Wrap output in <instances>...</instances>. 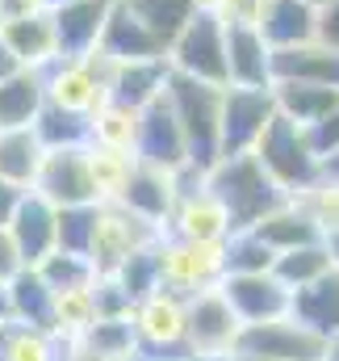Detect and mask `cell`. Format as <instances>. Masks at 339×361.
Masks as SVG:
<instances>
[{"mask_svg": "<svg viewBox=\"0 0 339 361\" xmlns=\"http://www.w3.org/2000/svg\"><path fill=\"white\" fill-rule=\"evenodd\" d=\"M164 231L147 219H139L134 210H126L122 202H96V219H92V244H88V265L96 277H109L130 252L155 244Z\"/></svg>", "mask_w": 339, "mask_h": 361, "instance_id": "obj_7", "label": "cell"}, {"mask_svg": "<svg viewBox=\"0 0 339 361\" xmlns=\"http://www.w3.org/2000/svg\"><path fill=\"white\" fill-rule=\"evenodd\" d=\"M88 169H92V185H96V197L101 202H117L126 177L134 169V156L130 152H113V147H96L88 143Z\"/></svg>", "mask_w": 339, "mask_h": 361, "instance_id": "obj_36", "label": "cell"}, {"mask_svg": "<svg viewBox=\"0 0 339 361\" xmlns=\"http://www.w3.org/2000/svg\"><path fill=\"white\" fill-rule=\"evenodd\" d=\"M4 47L13 51V59L21 68H46L59 59V42H55V25H51V8H38L30 17L4 21L0 25Z\"/></svg>", "mask_w": 339, "mask_h": 361, "instance_id": "obj_23", "label": "cell"}, {"mask_svg": "<svg viewBox=\"0 0 339 361\" xmlns=\"http://www.w3.org/2000/svg\"><path fill=\"white\" fill-rule=\"evenodd\" d=\"M323 273H331V257H327V244H323V240L298 244V248L272 257V277H276L285 290H302V286L319 281Z\"/></svg>", "mask_w": 339, "mask_h": 361, "instance_id": "obj_32", "label": "cell"}, {"mask_svg": "<svg viewBox=\"0 0 339 361\" xmlns=\"http://www.w3.org/2000/svg\"><path fill=\"white\" fill-rule=\"evenodd\" d=\"M222 298L239 315V324H264L276 315H289V290L268 273H222L218 281Z\"/></svg>", "mask_w": 339, "mask_h": 361, "instance_id": "obj_16", "label": "cell"}, {"mask_svg": "<svg viewBox=\"0 0 339 361\" xmlns=\"http://www.w3.org/2000/svg\"><path fill=\"white\" fill-rule=\"evenodd\" d=\"M252 156H255V164L264 169V177L272 180L285 197H302L310 185H319V177H323V164H319V156L310 147L306 126H298V122H289L281 114L268 118L264 135L255 139Z\"/></svg>", "mask_w": 339, "mask_h": 361, "instance_id": "obj_1", "label": "cell"}, {"mask_svg": "<svg viewBox=\"0 0 339 361\" xmlns=\"http://www.w3.org/2000/svg\"><path fill=\"white\" fill-rule=\"evenodd\" d=\"M92 307L96 319H122L134 311V298L117 286V277H92Z\"/></svg>", "mask_w": 339, "mask_h": 361, "instance_id": "obj_44", "label": "cell"}, {"mask_svg": "<svg viewBox=\"0 0 339 361\" xmlns=\"http://www.w3.org/2000/svg\"><path fill=\"white\" fill-rule=\"evenodd\" d=\"M130 328H134V357H176L188 353L184 349V298L151 290L147 298L134 302L130 311Z\"/></svg>", "mask_w": 339, "mask_h": 361, "instance_id": "obj_11", "label": "cell"}, {"mask_svg": "<svg viewBox=\"0 0 339 361\" xmlns=\"http://www.w3.org/2000/svg\"><path fill=\"white\" fill-rule=\"evenodd\" d=\"M302 206L310 210V219L319 223L323 235H339V180L319 177V185H310L302 193Z\"/></svg>", "mask_w": 339, "mask_h": 361, "instance_id": "obj_43", "label": "cell"}, {"mask_svg": "<svg viewBox=\"0 0 339 361\" xmlns=\"http://www.w3.org/2000/svg\"><path fill=\"white\" fill-rule=\"evenodd\" d=\"M63 361H109V357H96V353H88L84 345H63Z\"/></svg>", "mask_w": 339, "mask_h": 361, "instance_id": "obj_51", "label": "cell"}, {"mask_svg": "<svg viewBox=\"0 0 339 361\" xmlns=\"http://www.w3.org/2000/svg\"><path fill=\"white\" fill-rule=\"evenodd\" d=\"M272 114H276L272 85H268V89L226 85V89H222V118H218V156L252 152Z\"/></svg>", "mask_w": 339, "mask_h": 361, "instance_id": "obj_12", "label": "cell"}, {"mask_svg": "<svg viewBox=\"0 0 339 361\" xmlns=\"http://www.w3.org/2000/svg\"><path fill=\"white\" fill-rule=\"evenodd\" d=\"M164 240V235H160ZM160 240L155 244H147V248H139V252H130L117 269L109 273V277H117V286L139 302V298H147L151 290H160Z\"/></svg>", "mask_w": 339, "mask_h": 361, "instance_id": "obj_38", "label": "cell"}, {"mask_svg": "<svg viewBox=\"0 0 339 361\" xmlns=\"http://www.w3.org/2000/svg\"><path fill=\"white\" fill-rule=\"evenodd\" d=\"M109 72H113V59L101 55V51H88L80 59H55V63H46L42 68L46 105L80 114V118H92V109L109 101Z\"/></svg>", "mask_w": 339, "mask_h": 361, "instance_id": "obj_6", "label": "cell"}, {"mask_svg": "<svg viewBox=\"0 0 339 361\" xmlns=\"http://www.w3.org/2000/svg\"><path fill=\"white\" fill-rule=\"evenodd\" d=\"M306 4H314V8H319V4H327V0H306Z\"/></svg>", "mask_w": 339, "mask_h": 361, "instance_id": "obj_61", "label": "cell"}, {"mask_svg": "<svg viewBox=\"0 0 339 361\" xmlns=\"http://www.w3.org/2000/svg\"><path fill=\"white\" fill-rule=\"evenodd\" d=\"M272 80H302V85H327L339 89V51L310 38L302 47L272 51Z\"/></svg>", "mask_w": 339, "mask_h": 361, "instance_id": "obj_22", "label": "cell"}, {"mask_svg": "<svg viewBox=\"0 0 339 361\" xmlns=\"http://www.w3.org/2000/svg\"><path fill=\"white\" fill-rule=\"evenodd\" d=\"M239 315L231 311V302L222 298L218 286L197 290L193 298H184V349L197 357H218L226 361L235 353L239 341Z\"/></svg>", "mask_w": 339, "mask_h": 361, "instance_id": "obj_9", "label": "cell"}, {"mask_svg": "<svg viewBox=\"0 0 339 361\" xmlns=\"http://www.w3.org/2000/svg\"><path fill=\"white\" fill-rule=\"evenodd\" d=\"M101 55H109L113 63H139V59H164V42L126 8V0H113L109 4V17H105V30H101V42H96Z\"/></svg>", "mask_w": 339, "mask_h": 361, "instance_id": "obj_18", "label": "cell"}, {"mask_svg": "<svg viewBox=\"0 0 339 361\" xmlns=\"http://www.w3.org/2000/svg\"><path fill=\"white\" fill-rule=\"evenodd\" d=\"M248 231H255L272 252H289V248H298V244H314V240H323V231H319V223L310 219V210L302 206V197H285L281 206H272L260 223H252Z\"/></svg>", "mask_w": 339, "mask_h": 361, "instance_id": "obj_24", "label": "cell"}, {"mask_svg": "<svg viewBox=\"0 0 339 361\" xmlns=\"http://www.w3.org/2000/svg\"><path fill=\"white\" fill-rule=\"evenodd\" d=\"M289 315L319 332V336H335L339 332V273H323L319 281L302 286V290H289Z\"/></svg>", "mask_w": 339, "mask_h": 361, "instance_id": "obj_25", "label": "cell"}, {"mask_svg": "<svg viewBox=\"0 0 339 361\" xmlns=\"http://www.w3.org/2000/svg\"><path fill=\"white\" fill-rule=\"evenodd\" d=\"M323 177H327V180H339V147L331 152V156H323Z\"/></svg>", "mask_w": 339, "mask_h": 361, "instance_id": "obj_53", "label": "cell"}, {"mask_svg": "<svg viewBox=\"0 0 339 361\" xmlns=\"http://www.w3.org/2000/svg\"><path fill=\"white\" fill-rule=\"evenodd\" d=\"M226 85L243 89L272 85V47L255 25H226Z\"/></svg>", "mask_w": 339, "mask_h": 361, "instance_id": "obj_20", "label": "cell"}, {"mask_svg": "<svg viewBox=\"0 0 339 361\" xmlns=\"http://www.w3.org/2000/svg\"><path fill=\"white\" fill-rule=\"evenodd\" d=\"M117 202H122L126 210H134L139 219H147V223H155V227L164 231V227H168L172 206H176V173L155 169V164H139V160H134V169H130L126 189H122Z\"/></svg>", "mask_w": 339, "mask_h": 361, "instance_id": "obj_19", "label": "cell"}, {"mask_svg": "<svg viewBox=\"0 0 339 361\" xmlns=\"http://www.w3.org/2000/svg\"><path fill=\"white\" fill-rule=\"evenodd\" d=\"M272 101H276L281 118H289L298 126H314L319 118H327L339 105V89L302 85V80H272Z\"/></svg>", "mask_w": 339, "mask_h": 361, "instance_id": "obj_29", "label": "cell"}, {"mask_svg": "<svg viewBox=\"0 0 339 361\" xmlns=\"http://www.w3.org/2000/svg\"><path fill=\"white\" fill-rule=\"evenodd\" d=\"M126 8L164 42V55H168L172 38L188 25V17L197 13V4L193 0H126Z\"/></svg>", "mask_w": 339, "mask_h": 361, "instance_id": "obj_34", "label": "cell"}, {"mask_svg": "<svg viewBox=\"0 0 339 361\" xmlns=\"http://www.w3.org/2000/svg\"><path fill=\"white\" fill-rule=\"evenodd\" d=\"M306 135H310V147H314V156H319V164H323V156H331L339 147V105L327 118H319L314 126H306Z\"/></svg>", "mask_w": 339, "mask_h": 361, "instance_id": "obj_45", "label": "cell"}, {"mask_svg": "<svg viewBox=\"0 0 339 361\" xmlns=\"http://www.w3.org/2000/svg\"><path fill=\"white\" fill-rule=\"evenodd\" d=\"M235 353L264 361H323L327 357V336L302 328L293 315H276L264 324H243Z\"/></svg>", "mask_w": 339, "mask_h": 361, "instance_id": "obj_10", "label": "cell"}, {"mask_svg": "<svg viewBox=\"0 0 339 361\" xmlns=\"http://www.w3.org/2000/svg\"><path fill=\"white\" fill-rule=\"evenodd\" d=\"M205 189L226 206V214H231V227H235V231H248V227L260 223L272 206H281V202H285V193L264 177V169L255 164L252 152L218 156V160L205 169Z\"/></svg>", "mask_w": 339, "mask_h": 361, "instance_id": "obj_2", "label": "cell"}, {"mask_svg": "<svg viewBox=\"0 0 339 361\" xmlns=\"http://www.w3.org/2000/svg\"><path fill=\"white\" fill-rule=\"evenodd\" d=\"M46 105L42 89V68H17L0 80V130L13 126H34V118Z\"/></svg>", "mask_w": 339, "mask_h": 361, "instance_id": "obj_27", "label": "cell"}, {"mask_svg": "<svg viewBox=\"0 0 339 361\" xmlns=\"http://www.w3.org/2000/svg\"><path fill=\"white\" fill-rule=\"evenodd\" d=\"M34 269L42 273V281L59 294V290H76V286H92V265H88V257H76V252H51L42 265H34Z\"/></svg>", "mask_w": 339, "mask_h": 361, "instance_id": "obj_42", "label": "cell"}, {"mask_svg": "<svg viewBox=\"0 0 339 361\" xmlns=\"http://www.w3.org/2000/svg\"><path fill=\"white\" fill-rule=\"evenodd\" d=\"M17 68H21V63L13 59V51H8V47H4V38H0V80H4L8 72H17Z\"/></svg>", "mask_w": 339, "mask_h": 361, "instance_id": "obj_52", "label": "cell"}, {"mask_svg": "<svg viewBox=\"0 0 339 361\" xmlns=\"http://www.w3.org/2000/svg\"><path fill=\"white\" fill-rule=\"evenodd\" d=\"M193 4H197V8H210V13H214V8H218L222 0H193Z\"/></svg>", "mask_w": 339, "mask_h": 361, "instance_id": "obj_58", "label": "cell"}, {"mask_svg": "<svg viewBox=\"0 0 339 361\" xmlns=\"http://www.w3.org/2000/svg\"><path fill=\"white\" fill-rule=\"evenodd\" d=\"M38 8H46V4L42 0H0V25L4 21H17V17H30Z\"/></svg>", "mask_w": 339, "mask_h": 361, "instance_id": "obj_49", "label": "cell"}, {"mask_svg": "<svg viewBox=\"0 0 339 361\" xmlns=\"http://www.w3.org/2000/svg\"><path fill=\"white\" fill-rule=\"evenodd\" d=\"M21 193H25V189H13L8 180H0V227L8 223V214H13V206H17Z\"/></svg>", "mask_w": 339, "mask_h": 361, "instance_id": "obj_50", "label": "cell"}, {"mask_svg": "<svg viewBox=\"0 0 339 361\" xmlns=\"http://www.w3.org/2000/svg\"><path fill=\"white\" fill-rule=\"evenodd\" d=\"M8 235H13V244H17V252H21V261H25V269H34V265H42L51 252H55V227H59V206H51L42 193H34V189H25L21 197H17V206H13V214H8Z\"/></svg>", "mask_w": 339, "mask_h": 361, "instance_id": "obj_15", "label": "cell"}, {"mask_svg": "<svg viewBox=\"0 0 339 361\" xmlns=\"http://www.w3.org/2000/svg\"><path fill=\"white\" fill-rule=\"evenodd\" d=\"M226 273L222 244H193V240H160V290L176 298H193L197 290L218 286Z\"/></svg>", "mask_w": 339, "mask_h": 361, "instance_id": "obj_8", "label": "cell"}, {"mask_svg": "<svg viewBox=\"0 0 339 361\" xmlns=\"http://www.w3.org/2000/svg\"><path fill=\"white\" fill-rule=\"evenodd\" d=\"M164 59H168V72H176V76L226 89V25H222V17L210 8H197L188 17V25L172 38Z\"/></svg>", "mask_w": 339, "mask_h": 361, "instance_id": "obj_4", "label": "cell"}, {"mask_svg": "<svg viewBox=\"0 0 339 361\" xmlns=\"http://www.w3.org/2000/svg\"><path fill=\"white\" fill-rule=\"evenodd\" d=\"M172 101V114L184 130V147H188V164L193 169H210L218 160V118H222V89L218 85H201L188 76L168 72L164 85Z\"/></svg>", "mask_w": 339, "mask_h": 361, "instance_id": "obj_3", "label": "cell"}, {"mask_svg": "<svg viewBox=\"0 0 339 361\" xmlns=\"http://www.w3.org/2000/svg\"><path fill=\"white\" fill-rule=\"evenodd\" d=\"M260 4L264 0H222L214 13L222 17V25H255L260 21Z\"/></svg>", "mask_w": 339, "mask_h": 361, "instance_id": "obj_46", "label": "cell"}, {"mask_svg": "<svg viewBox=\"0 0 339 361\" xmlns=\"http://www.w3.org/2000/svg\"><path fill=\"white\" fill-rule=\"evenodd\" d=\"M226 361H264V357H243V353H231Z\"/></svg>", "mask_w": 339, "mask_h": 361, "instance_id": "obj_59", "label": "cell"}, {"mask_svg": "<svg viewBox=\"0 0 339 361\" xmlns=\"http://www.w3.org/2000/svg\"><path fill=\"white\" fill-rule=\"evenodd\" d=\"M34 135L42 139V147H84L88 143V118L42 105V114L34 118Z\"/></svg>", "mask_w": 339, "mask_h": 361, "instance_id": "obj_39", "label": "cell"}, {"mask_svg": "<svg viewBox=\"0 0 339 361\" xmlns=\"http://www.w3.org/2000/svg\"><path fill=\"white\" fill-rule=\"evenodd\" d=\"M76 345H84L88 353L109 357V361H130L134 357V349H139V345H134L130 315H122V319H92Z\"/></svg>", "mask_w": 339, "mask_h": 361, "instance_id": "obj_35", "label": "cell"}, {"mask_svg": "<svg viewBox=\"0 0 339 361\" xmlns=\"http://www.w3.org/2000/svg\"><path fill=\"white\" fill-rule=\"evenodd\" d=\"M222 257H226V273H268L276 252L255 231H231L222 240Z\"/></svg>", "mask_w": 339, "mask_h": 361, "instance_id": "obj_40", "label": "cell"}, {"mask_svg": "<svg viewBox=\"0 0 339 361\" xmlns=\"http://www.w3.org/2000/svg\"><path fill=\"white\" fill-rule=\"evenodd\" d=\"M0 324H8V290L0 286Z\"/></svg>", "mask_w": 339, "mask_h": 361, "instance_id": "obj_57", "label": "cell"}, {"mask_svg": "<svg viewBox=\"0 0 339 361\" xmlns=\"http://www.w3.org/2000/svg\"><path fill=\"white\" fill-rule=\"evenodd\" d=\"M319 42H327L331 51H339V0H327L319 4Z\"/></svg>", "mask_w": 339, "mask_h": 361, "instance_id": "obj_48", "label": "cell"}, {"mask_svg": "<svg viewBox=\"0 0 339 361\" xmlns=\"http://www.w3.org/2000/svg\"><path fill=\"white\" fill-rule=\"evenodd\" d=\"M42 4H46V8H55V4H63V0H42Z\"/></svg>", "mask_w": 339, "mask_h": 361, "instance_id": "obj_60", "label": "cell"}, {"mask_svg": "<svg viewBox=\"0 0 339 361\" xmlns=\"http://www.w3.org/2000/svg\"><path fill=\"white\" fill-rule=\"evenodd\" d=\"M8 319L25 328H42L55 336V290L42 281L38 269H21L8 286Z\"/></svg>", "mask_w": 339, "mask_h": 361, "instance_id": "obj_26", "label": "cell"}, {"mask_svg": "<svg viewBox=\"0 0 339 361\" xmlns=\"http://www.w3.org/2000/svg\"><path fill=\"white\" fill-rule=\"evenodd\" d=\"M0 361H63V341L8 319L0 324Z\"/></svg>", "mask_w": 339, "mask_h": 361, "instance_id": "obj_33", "label": "cell"}, {"mask_svg": "<svg viewBox=\"0 0 339 361\" xmlns=\"http://www.w3.org/2000/svg\"><path fill=\"white\" fill-rule=\"evenodd\" d=\"M130 361H218V357H197V353H176V357H130Z\"/></svg>", "mask_w": 339, "mask_h": 361, "instance_id": "obj_55", "label": "cell"}, {"mask_svg": "<svg viewBox=\"0 0 339 361\" xmlns=\"http://www.w3.org/2000/svg\"><path fill=\"white\" fill-rule=\"evenodd\" d=\"M134 160L139 164H155V169H184L188 164V147H184V130L172 114L168 92H160L155 101H147L139 109V135H134Z\"/></svg>", "mask_w": 339, "mask_h": 361, "instance_id": "obj_14", "label": "cell"}, {"mask_svg": "<svg viewBox=\"0 0 339 361\" xmlns=\"http://www.w3.org/2000/svg\"><path fill=\"white\" fill-rule=\"evenodd\" d=\"M323 244H327V257H331V269L339 273V235H323Z\"/></svg>", "mask_w": 339, "mask_h": 361, "instance_id": "obj_54", "label": "cell"}, {"mask_svg": "<svg viewBox=\"0 0 339 361\" xmlns=\"http://www.w3.org/2000/svg\"><path fill=\"white\" fill-rule=\"evenodd\" d=\"M168 85V59H139V63H113L109 72V101L143 109Z\"/></svg>", "mask_w": 339, "mask_h": 361, "instance_id": "obj_28", "label": "cell"}, {"mask_svg": "<svg viewBox=\"0 0 339 361\" xmlns=\"http://www.w3.org/2000/svg\"><path fill=\"white\" fill-rule=\"evenodd\" d=\"M113 0H63L51 8V25H55V42H59V59H80L88 51H96L105 17H109Z\"/></svg>", "mask_w": 339, "mask_h": 361, "instance_id": "obj_17", "label": "cell"}, {"mask_svg": "<svg viewBox=\"0 0 339 361\" xmlns=\"http://www.w3.org/2000/svg\"><path fill=\"white\" fill-rule=\"evenodd\" d=\"M42 139L34 135V126H13L0 130V180H8L13 189H30L42 164Z\"/></svg>", "mask_w": 339, "mask_h": 361, "instance_id": "obj_30", "label": "cell"}, {"mask_svg": "<svg viewBox=\"0 0 339 361\" xmlns=\"http://www.w3.org/2000/svg\"><path fill=\"white\" fill-rule=\"evenodd\" d=\"M34 193H42L51 206H92L96 185H92V169H88V143L84 147H46L38 177L30 185Z\"/></svg>", "mask_w": 339, "mask_h": 361, "instance_id": "obj_13", "label": "cell"}, {"mask_svg": "<svg viewBox=\"0 0 339 361\" xmlns=\"http://www.w3.org/2000/svg\"><path fill=\"white\" fill-rule=\"evenodd\" d=\"M323 361H339V332L335 336H327V357Z\"/></svg>", "mask_w": 339, "mask_h": 361, "instance_id": "obj_56", "label": "cell"}, {"mask_svg": "<svg viewBox=\"0 0 339 361\" xmlns=\"http://www.w3.org/2000/svg\"><path fill=\"white\" fill-rule=\"evenodd\" d=\"M21 269H25V261H21V252H17V244H13L8 227H0V286H8Z\"/></svg>", "mask_w": 339, "mask_h": 361, "instance_id": "obj_47", "label": "cell"}, {"mask_svg": "<svg viewBox=\"0 0 339 361\" xmlns=\"http://www.w3.org/2000/svg\"><path fill=\"white\" fill-rule=\"evenodd\" d=\"M231 231H235L231 227V214L205 189V173L193 169V164L176 169V206H172V214H168L164 235L193 240V244H222Z\"/></svg>", "mask_w": 339, "mask_h": 361, "instance_id": "obj_5", "label": "cell"}, {"mask_svg": "<svg viewBox=\"0 0 339 361\" xmlns=\"http://www.w3.org/2000/svg\"><path fill=\"white\" fill-rule=\"evenodd\" d=\"M255 30L264 34V42L272 51L302 47V42H310L319 34V8L306 4V0H264Z\"/></svg>", "mask_w": 339, "mask_h": 361, "instance_id": "obj_21", "label": "cell"}, {"mask_svg": "<svg viewBox=\"0 0 339 361\" xmlns=\"http://www.w3.org/2000/svg\"><path fill=\"white\" fill-rule=\"evenodd\" d=\"M134 135H139V109H130V105L105 101L88 118V143H96V147H113V152L134 156Z\"/></svg>", "mask_w": 339, "mask_h": 361, "instance_id": "obj_31", "label": "cell"}, {"mask_svg": "<svg viewBox=\"0 0 339 361\" xmlns=\"http://www.w3.org/2000/svg\"><path fill=\"white\" fill-rule=\"evenodd\" d=\"M92 319H96L92 286H76V290H59V294H55V336H59L63 345L80 341Z\"/></svg>", "mask_w": 339, "mask_h": 361, "instance_id": "obj_37", "label": "cell"}, {"mask_svg": "<svg viewBox=\"0 0 339 361\" xmlns=\"http://www.w3.org/2000/svg\"><path fill=\"white\" fill-rule=\"evenodd\" d=\"M92 219H96V202H92V206H63V210H59V227H55V248H59V252L88 257Z\"/></svg>", "mask_w": 339, "mask_h": 361, "instance_id": "obj_41", "label": "cell"}]
</instances>
